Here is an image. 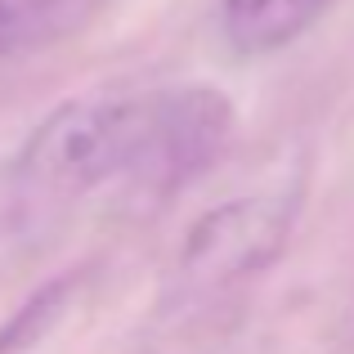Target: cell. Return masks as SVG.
<instances>
[{"label": "cell", "mask_w": 354, "mask_h": 354, "mask_svg": "<svg viewBox=\"0 0 354 354\" xmlns=\"http://www.w3.org/2000/svg\"><path fill=\"white\" fill-rule=\"evenodd\" d=\"M157 135V95L63 104L14 157V189L27 202H68L104 184L144 189Z\"/></svg>", "instance_id": "1"}, {"label": "cell", "mask_w": 354, "mask_h": 354, "mask_svg": "<svg viewBox=\"0 0 354 354\" xmlns=\"http://www.w3.org/2000/svg\"><path fill=\"white\" fill-rule=\"evenodd\" d=\"M292 220V193H251V198L225 202L184 234L180 274L193 287H225L238 278H256L287 247Z\"/></svg>", "instance_id": "2"}, {"label": "cell", "mask_w": 354, "mask_h": 354, "mask_svg": "<svg viewBox=\"0 0 354 354\" xmlns=\"http://www.w3.org/2000/svg\"><path fill=\"white\" fill-rule=\"evenodd\" d=\"M234 135V104L211 86L157 90V139L144 193H175L202 175Z\"/></svg>", "instance_id": "3"}, {"label": "cell", "mask_w": 354, "mask_h": 354, "mask_svg": "<svg viewBox=\"0 0 354 354\" xmlns=\"http://www.w3.org/2000/svg\"><path fill=\"white\" fill-rule=\"evenodd\" d=\"M337 0H220L225 41L247 59L287 50L319 23Z\"/></svg>", "instance_id": "4"}, {"label": "cell", "mask_w": 354, "mask_h": 354, "mask_svg": "<svg viewBox=\"0 0 354 354\" xmlns=\"http://www.w3.org/2000/svg\"><path fill=\"white\" fill-rule=\"evenodd\" d=\"M104 0H0V63L32 59L90 23Z\"/></svg>", "instance_id": "5"}, {"label": "cell", "mask_w": 354, "mask_h": 354, "mask_svg": "<svg viewBox=\"0 0 354 354\" xmlns=\"http://www.w3.org/2000/svg\"><path fill=\"white\" fill-rule=\"evenodd\" d=\"M72 287H77L72 278H54L50 287H41V292H36L32 301H27L23 310H18L14 319L0 328V354H23V350H32L36 341H41L45 332L63 319V310H68V301H72Z\"/></svg>", "instance_id": "6"}]
</instances>
